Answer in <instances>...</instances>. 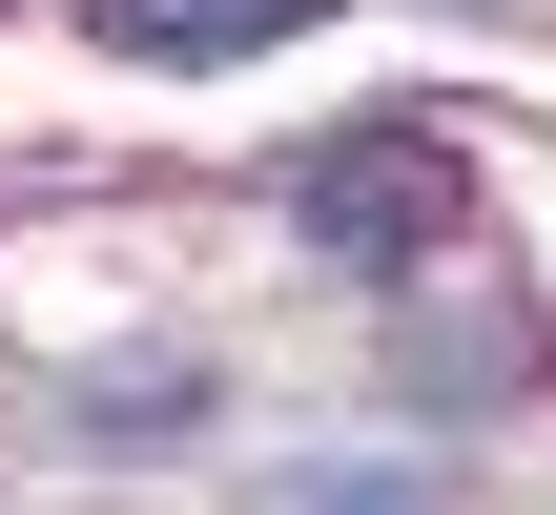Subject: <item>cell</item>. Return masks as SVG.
<instances>
[{
    "instance_id": "cell-1",
    "label": "cell",
    "mask_w": 556,
    "mask_h": 515,
    "mask_svg": "<svg viewBox=\"0 0 556 515\" xmlns=\"http://www.w3.org/2000/svg\"><path fill=\"white\" fill-rule=\"evenodd\" d=\"M309 268H351V289H413L433 248H475V165L433 145V124H351V145H309Z\"/></svg>"
},
{
    "instance_id": "cell-2",
    "label": "cell",
    "mask_w": 556,
    "mask_h": 515,
    "mask_svg": "<svg viewBox=\"0 0 556 515\" xmlns=\"http://www.w3.org/2000/svg\"><path fill=\"white\" fill-rule=\"evenodd\" d=\"M83 21H103V62H248L289 21H330V0H83Z\"/></svg>"
},
{
    "instance_id": "cell-3",
    "label": "cell",
    "mask_w": 556,
    "mask_h": 515,
    "mask_svg": "<svg viewBox=\"0 0 556 515\" xmlns=\"http://www.w3.org/2000/svg\"><path fill=\"white\" fill-rule=\"evenodd\" d=\"M330 515H413V475H351V495H330Z\"/></svg>"
}]
</instances>
